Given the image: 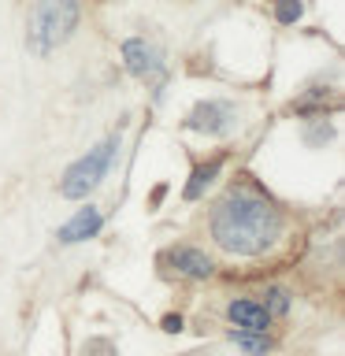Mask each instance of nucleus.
Segmentation results:
<instances>
[{"label":"nucleus","instance_id":"13","mask_svg":"<svg viewBox=\"0 0 345 356\" xmlns=\"http://www.w3.org/2000/svg\"><path fill=\"white\" fill-rule=\"evenodd\" d=\"M163 330H171V334L182 330V316H167V319H163Z\"/></svg>","mask_w":345,"mask_h":356},{"label":"nucleus","instance_id":"3","mask_svg":"<svg viewBox=\"0 0 345 356\" xmlns=\"http://www.w3.org/2000/svg\"><path fill=\"white\" fill-rule=\"evenodd\" d=\"M115 149H119V138H108V141H100L97 149H89L82 160H74L71 167H67L63 182H60V193L71 197V200L89 197V193L100 186V178H104V171H108V163H111V156H115Z\"/></svg>","mask_w":345,"mask_h":356},{"label":"nucleus","instance_id":"5","mask_svg":"<svg viewBox=\"0 0 345 356\" xmlns=\"http://www.w3.org/2000/svg\"><path fill=\"white\" fill-rule=\"evenodd\" d=\"M122 63H127V71L134 78H141V82H160L163 78V52L156 49V44L141 41V38L122 41Z\"/></svg>","mask_w":345,"mask_h":356},{"label":"nucleus","instance_id":"8","mask_svg":"<svg viewBox=\"0 0 345 356\" xmlns=\"http://www.w3.org/2000/svg\"><path fill=\"white\" fill-rule=\"evenodd\" d=\"M171 264H175L182 275H189V278H208V275H211V260H208L200 249H189V245H182V249H171Z\"/></svg>","mask_w":345,"mask_h":356},{"label":"nucleus","instance_id":"2","mask_svg":"<svg viewBox=\"0 0 345 356\" xmlns=\"http://www.w3.org/2000/svg\"><path fill=\"white\" fill-rule=\"evenodd\" d=\"M78 15H82V4L78 0H38L30 11V49L38 56L56 52L60 44L74 33Z\"/></svg>","mask_w":345,"mask_h":356},{"label":"nucleus","instance_id":"6","mask_svg":"<svg viewBox=\"0 0 345 356\" xmlns=\"http://www.w3.org/2000/svg\"><path fill=\"white\" fill-rule=\"evenodd\" d=\"M230 323L238 330H260L267 334V327H271V312H267L264 305H256V300H234V305L227 308Z\"/></svg>","mask_w":345,"mask_h":356},{"label":"nucleus","instance_id":"4","mask_svg":"<svg viewBox=\"0 0 345 356\" xmlns=\"http://www.w3.org/2000/svg\"><path fill=\"white\" fill-rule=\"evenodd\" d=\"M238 127V111L227 100H200V104L186 115V130H200L208 138H223Z\"/></svg>","mask_w":345,"mask_h":356},{"label":"nucleus","instance_id":"9","mask_svg":"<svg viewBox=\"0 0 345 356\" xmlns=\"http://www.w3.org/2000/svg\"><path fill=\"white\" fill-rule=\"evenodd\" d=\"M219 167H223V160H211V163H200L197 171H193V178H189V186H186V200H197L204 189L211 186V178L219 175Z\"/></svg>","mask_w":345,"mask_h":356},{"label":"nucleus","instance_id":"1","mask_svg":"<svg viewBox=\"0 0 345 356\" xmlns=\"http://www.w3.org/2000/svg\"><path fill=\"white\" fill-rule=\"evenodd\" d=\"M282 216L260 189L238 186L211 211V238L234 256H260L278 241Z\"/></svg>","mask_w":345,"mask_h":356},{"label":"nucleus","instance_id":"10","mask_svg":"<svg viewBox=\"0 0 345 356\" xmlns=\"http://www.w3.org/2000/svg\"><path fill=\"white\" fill-rule=\"evenodd\" d=\"M230 341L241 345V349L252 353V356H260V353L271 349V338H267V334H260V330H230Z\"/></svg>","mask_w":345,"mask_h":356},{"label":"nucleus","instance_id":"12","mask_svg":"<svg viewBox=\"0 0 345 356\" xmlns=\"http://www.w3.org/2000/svg\"><path fill=\"white\" fill-rule=\"evenodd\" d=\"M264 297H267V305H264L267 312H286L289 308V293H286V289H267Z\"/></svg>","mask_w":345,"mask_h":356},{"label":"nucleus","instance_id":"11","mask_svg":"<svg viewBox=\"0 0 345 356\" xmlns=\"http://www.w3.org/2000/svg\"><path fill=\"white\" fill-rule=\"evenodd\" d=\"M300 15H305V4H300V0H275V19L282 22V26H294Z\"/></svg>","mask_w":345,"mask_h":356},{"label":"nucleus","instance_id":"7","mask_svg":"<svg viewBox=\"0 0 345 356\" xmlns=\"http://www.w3.org/2000/svg\"><path fill=\"white\" fill-rule=\"evenodd\" d=\"M100 222H104V216H100V211L89 204V208H78V216L71 219V222H63L60 227V234H56V238H60L63 245H74V241H86V238H93V234L100 230Z\"/></svg>","mask_w":345,"mask_h":356}]
</instances>
